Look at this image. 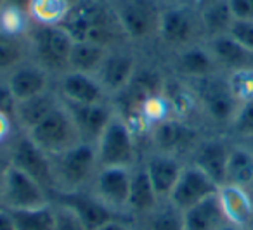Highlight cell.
<instances>
[{
  "instance_id": "5bb4252c",
  "label": "cell",
  "mask_w": 253,
  "mask_h": 230,
  "mask_svg": "<svg viewBox=\"0 0 253 230\" xmlns=\"http://www.w3.org/2000/svg\"><path fill=\"white\" fill-rule=\"evenodd\" d=\"M139 70V61L130 50L118 47V49L108 50L104 61L101 63L99 70L94 77L104 88L109 99L118 95L122 90H125L126 85L130 83L135 71Z\"/></svg>"
},
{
  "instance_id": "f907efd6",
  "label": "cell",
  "mask_w": 253,
  "mask_h": 230,
  "mask_svg": "<svg viewBox=\"0 0 253 230\" xmlns=\"http://www.w3.org/2000/svg\"><path fill=\"white\" fill-rule=\"evenodd\" d=\"M0 208H4L2 204V173H0Z\"/></svg>"
},
{
  "instance_id": "f35d334b",
  "label": "cell",
  "mask_w": 253,
  "mask_h": 230,
  "mask_svg": "<svg viewBox=\"0 0 253 230\" xmlns=\"http://www.w3.org/2000/svg\"><path fill=\"white\" fill-rule=\"evenodd\" d=\"M16 106H18V99L14 97L12 90L9 88L5 78L0 77V113L7 116L12 123H14Z\"/></svg>"
},
{
  "instance_id": "b9f144b4",
  "label": "cell",
  "mask_w": 253,
  "mask_h": 230,
  "mask_svg": "<svg viewBox=\"0 0 253 230\" xmlns=\"http://www.w3.org/2000/svg\"><path fill=\"white\" fill-rule=\"evenodd\" d=\"M95 230H134V220L132 218H116L104 225L97 227Z\"/></svg>"
},
{
  "instance_id": "9a60e30c",
  "label": "cell",
  "mask_w": 253,
  "mask_h": 230,
  "mask_svg": "<svg viewBox=\"0 0 253 230\" xmlns=\"http://www.w3.org/2000/svg\"><path fill=\"white\" fill-rule=\"evenodd\" d=\"M217 192L218 185L207 173H203L200 168H196L194 164L186 161V164H184L182 171L179 175V180H177L175 187L170 192L167 202L182 213L187 208L194 206L196 202L203 201V199L210 197V195L217 194Z\"/></svg>"
},
{
  "instance_id": "f5cc1de1",
  "label": "cell",
  "mask_w": 253,
  "mask_h": 230,
  "mask_svg": "<svg viewBox=\"0 0 253 230\" xmlns=\"http://www.w3.org/2000/svg\"><path fill=\"white\" fill-rule=\"evenodd\" d=\"M73 2H75V0H73Z\"/></svg>"
},
{
  "instance_id": "816d5d0a",
  "label": "cell",
  "mask_w": 253,
  "mask_h": 230,
  "mask_svg": "<svg viewBox=\"0 0 253 230\" xmlns=\"http://www.w3.org/2000/svg\"><path fill=\"white\" fill-rule=\"evenodd\" d=\"M245 230H253V223H252V225L248 227V229H245Z\"/></svg>"
},
{
  "instance_id": "d590c367",
  "label": "cell",
  "mask_w": 253,
  "mask_h": 230,
  "mask_svg": "<svg viewBox=\"0 0 253 230\" xmlns=\"http://www.w3.org/2000/svg\"><path fill=\"white\" fill-rule=\"evenodd\" d=\"M227 81L231 87L232 94H234L236 101L239 102V106L243 102H248L253 99V68L252 70H239L227 73Z\"/></svg>"
},
{
  "instance_id": "4dcf8cb0",
  "label": "cell",
  "mask_w": 253,
  "mask_h": 230,
  "mask_svg": "<svg viewBox=\"0 0 253 230\" xmlns=\"http://www.w3.org/2000/svg\"><path fill=\"white\" fill-rule=\"evenodd\" d=\"M30 59L28 38L0 33V77Z\"/></svg>"
},
{
  "instance_id": "ee69618b",
  "label": "cell",
  "mask_w": 253,
  "mask_h": 230,
  "mask_svg": "<svg viewBox=\"0 0 253 230\" xmlns=\"http://www.w3.org/2000/svg\"><path fill=\"white\" fill-rule=\"evenodd\" d=\"M0 4L11 5V7L21 9V11H26V12H28L30 4H32V0H0Z\"/></svg>"
},
{
  "instance_id": "52a82bcc",
  "label": "cell",
  "mask_w": 253,
  "mask_h": 230,
  "mask_svg": "<svg viewBox=\"0 0 253 230\" xmlns=\"http://www.w3.org/2000/svg\"><path fill=\"white\" fill-rule=\"evenodd\" d=\"M156 40L172 52L186 49L194 43L205 42L198 7L194 5H163Z\"/></svg>"
},
{
  "instance_id": "9c48e42d",
  "label": "cell",
  "mask_w": 253,
  "mask_h": 230,
  "mask_svg": "<svg viewBox=\"0 0 253 230\" xmlns=\"http://www.w3.org/2000/svg\"><path fill=\"white\" fill-rule=\"evenodd\" d=\"M26 135L49 156L61 154L70 149V147L77 146L78 142H82L80 133H78L77 126H75L73 119H71L63 101L35 128L26 132Z\"/></svg>"
},
{
  "instance_id": "c3c4849f",
  "label": "cell",
  "mask_w": 253,
  "mask_h": 230,
  "mask_svg": "<svg viewBox=\"0 0 253 230\" xmlns=\"http://www.w3.org/2000/svg\"><path fill=\"white\" fill-rule=\"evenodd\" d=\"M217 230H243V229H239V227L232 225V223H225V225H222L220 229H217Z\"/></svg>"
},
{
  "instance_id": "d6a6232c",
  "label": "cell",
  "mask_w": 253,
  "mask_h": 230,
  "mask_svg": "<svg viewBox=\"0 0 253 230\" xmlns=\"http://www.w3.org/2000/svg\"><path fill=\"white\" fill-rule=\"evenodd\" d=\"M139 222L142 223V230H184L182 213L167 201Z\"/></svg>"
},
{
  "instance_id": "83f0119b",
  "label": "cell",
  "mask_w": 253,
  "mask_h": 230,
  "mask_svg": "<svg viewBox=\"0 0 253 230\" xmlns=\"http://www.w3.org/2000/svg\"><path fill=\"white\" fill-rule=\"evenodd\" d=\"M198 11H200V21L205 40L213 38V37L227 35L232 23H234V16H232L227 0L213 2L210 5L200 7Z\"/></svg>"
},
{
  "instance_id": "60d3db41",
  "label": "cell",
  "mask_w": 253,
  "mask_h": 230,
  "mask_svg": "<svg viewBox=\"0 0 253 230\" xmlns=\"http://www.w3.org/2000/svg\"><path fill=\"white\" fill-rule=\"evenodd\" d=\"M16 132H18V128H16L14 123H12L5 115L0 113V147L7 146L9 140L16 135Z\"/></svg>"
},
{
  "instance_id": "5b68a950",
  "label": "cell",
  "mask_w": 253,
  "mask_h": 230,
  "mask_svg": "<svg viewBox=\"0 0 253 230\" xmlns=\"http://www.w3.org/2000/svg\"><path fill=\"white\" fill-rule=\"evenodd\" d=\"M189 85L194 90L203 118L211 125L227 130L239 109V102L229 87L227 77L224 73H215L203 80L191 81Z\"/></svg>"
},
{
  "instance_id": "bcb514c9",
  "label": "cell",
  "mask_w": 253,
  "mask_h": 230,
  "mask_svg": "<svg viewBox=\"0 0 253 230\" xmlns=\"http://www.w3.org/2000/svg\"><path fill=\"white\" fill-rule=\"evenodd\" d=\"M162 5H194L196 7V0H160Z\"/></svg>"
},
{
  "instance_id": "e575fe53",
  "label": "cell",
  "mask_w": 253,
  "mask_h": 230,
  "mask_svg": "<svg viewBox=\"0 0 253 230\" xmlns=\"http://www.w3.org/2000/svg\"><path fill=\"white\" fill-rule=\"evenodd\" d=\"M227 135L234 140L253 139V99L239 106L234 119L227 128Z\"/></svg>"
},
{
  "instance_id": "603a6c76",
  "label": "cell",
  "mask_w": 253,
  "mask_h": 230,
  "mask_svg": "<svg viewBox=\"0 0 253 230\" xmlns=\"http://www.w3.org/2000/svg\"><path fill=\"white\" fill-rule=\"evenodd\" d=\"M162 202L163 201L158 197V194H156L148 173H146L144 164H142V161H139V163L132 168L126 211H128V215H130L132 218L141 220V218H144L146 215L155 211Z\"/></svg>"
},
{
  "instance_id": "1f68e13d",
  "label": "cell",
  "mask_w": 253,
  "mask_h": 230,
  "mask_svg": "<svg viewBox=\"0 0 253 230\" xmlns=\"http://www.w3.org/2000/svg\"><path fill=\"white\" fill-rule=\"evenodd\" d=\"M16 230H54L52 202L32 209H9Z\"/></svg>"
},
{
  "instance_id": "ba28073f",
  "label": "cell",
  "mask_w": 253,
  "mask_h": 230,
  "mask_svg": "<svg viewBox=\"0 0 253 230\" xmlns=\"http://www.w3.org/2000/svg\"><path fill=\"white\" fill-rule=\"evenodd\" d=\"M146 135H148L151 151L172 154V156L187 161L203 133L193 121H186L180 118H167L153 125Z\"/></svg>"
},
{
  "instance_id": "e0dca14e",
  "label": "cell",
  "mask_w": 253,
  "mask_h": 230,
  "mask_svg": "<svg viewBox=\"0 0 253 230\" xmlns=\"http://www.w3.org/2000/svg\"><path fill=\"white\" fill-rule=\"evenodd\" d=\"M57 95L63 102H73V104H95V102H108L111 99L101 87L94 75L78 73V71L68 70L61 77L54 80Z\"/></svg>"
},
{
  "instance_id": "f546056e",
  "label": "cell",
  "mask_w": 253,
  "mask_h": 230,
  "mask_svg": "<svg viewBox=\"0 0 253 230\" xmlns=\"http://www.w3.org/2000/svg\"><path fill=\"white\" fill-rule=\"evenodd\" d=\"M106 54H108V49H104V47L90 42L75 40L70 52V70L78 71V73L95 75V71L104 61Z\"/></svg>"
},
{
  "instance_id": "cb8c5ba5",
  "label": "cell",
  "mask_w": 253,
  "mask_h": 230,
  "mask_svg": "<svg viewBox=\"0 0 253 230\" xmlns=\"http://www.w3.org/2000/svg\"><path fill=\"white\" fill-rule=\"evenodd\" d=\"M218 201L229 223L248 229L253 223V191L238 185L224 184L218 187Z\"/></svg>"
},
{
  "instance_id": "8992f818",
  "label": "cell",
  "mask_w": 253,
  "mask_h": 230,
  "mask_svg": "<svg viewBox=\"0 0 253 230\" xmlns=\"http://www.w3.org/2000/svg\"><path fill=\"white\" fill-rule=\"evenodd\" d=\"M126 40L144 43L158 38L163 5L160 0H109Z\"/></svg>"
},
{
  "instance_id": "d4e9b609",
  "label": "cell",
  "mask_w": 253,
  "mask_h": 230,
  "mask_svg": "<svg viewBox=\"0 0 253 230\" xmlns=\"http://www.w3.org/2000/svg\"><path fill=\"white\" fill-rule=\"evenodd\" d=\"M59 104L61 97L54 88L43 92V94L33 95L30 99H25V101H18L14 115V125L18 128V132L26 133L32 128H35Z\"/></svg>"
},
{
  "instance_id": "836d02e7",
  "label": "cell",
  "mask_w": 253,
  "mask_h": 230,
  "mask_svg": "<svg viewBox=\"0 0 253 230\" xmlns=\"http://www.w3.org/2000/svg\"><path fill=\"white\" fill-rule=\"evenodd\" d=\"M32 26L33 21L26 11L0 4V33L28 38V33L32 30Z\"/></svg>"
},
{
  "instance_id": "7bdbcfd3",
  "label": "cell",
  "mask_w": 253,
  "mask_h": 230,
  "mask_svg": "<svg viewBox=\"0 0 253 230\" xmlns=\"http://www.w3.org/2000/svg\"><path fill=\"white\" fill-rule=\"evenodd\" d=\"M0 230H16L11 213L5 208H0Z\"/></svg>"
},
{
  "instance_id": "7402d4cb",
  "label": "cell",
  "mask_w": 253,
  "mask_h": 230,
  "mask_svg": "<svg viewBox=\"0 0 253 230\" xmlns=\"http://www.w3.org/2000/svg\"><path fill=\"white\" fill-rule=\"evenodd\" d=\"M208 50L213 56L220 73L227 75L239 70H252L253 52L238 43L231 35H220L205 40Z\"/></svg>"
},
{
  "instance_id": "44dd1931",
  "label": "cell",
  "mask_w": 253,
  "mask_h": 230,
  "mask_svg": "<svg viewBox=\"0 0 253 230\" xmlns=\"http://www.w3.org/2000/svg\"><path fill=\"white\" fill-rule=\"evenodd\" d=\"M4 78L18 101H25V99L43 94V92L52 88L50 87L52 75L47 70H43L40 64H37L33 59H28L19 66H16Z\"/></svg>"
},
{
  "instance_id": "8fae6325",
  "label": "cell",
  "mask_w": 253,
  "mask_h": 230,
  "mask_svg": "<svg viewBox=\"0 0 253 230\" xmlns=\"http://www.w3.org/2000/svg\"><path fill=\"white\" fill-rule=\"evenodd\" d=\"M52 202L50 194L19 168L9 166L2 171V204L5 209H32Z\"/></svg>"
},
{
  "instance_id": "484cf974",
  "label": "cell",
  "mask_w": 253,
  "mask_h": 230,
  "mask_svg": "<svg viewBox=\"0 0 253 230\" xmlns=\"http://www.w3.org/2000/svg\"><path fill=\"white\" fill-rule=\"evenodd\" d=\"M182 223L184 230H217L229 222L224 215L218 195L213 194L182 211Z\"/></svg>"
},
{
  "instance_id": "681fc988",
  "label": "cell",
  "mask_w": 253,
  "mask_h": 230,
  "mask_svg": "<svg viewBox=\"0 0 253 230\" xmlns=\"http://www.w3.org/2000/svg\"><path fill=\"white\" fill-rule=\"evenodd\" d=\"M239 142H243V144H246V146L252 149V153H253V139H246V140H239Z\"/></svg>"
},
{
  "instance_id": "8d00e7d4",
  "label": "cell",
  "mask_w": 253,
  "mask_h": 230,
  "mask_svg": "<svg viewBox=\"0 0 253 230\" xmlns=\"http://www.w3.org/2000/svg\"><path fill=\"white\" fill-rule=\"evenodd\" d=\"M54 230H87L80 218L77 216V213L71 211L70 208L54 202Z\"/></svg>"
},
{
  "instance_id": "30bf717a",
  "label": "cell",
  "mask_w": 253,
  "mask_h": 230,
  "mask_svg": "<svg viewBox=\"0 0 253 230\" xmlns=\"http://www.w3.org/2000/svg\"><path fill=\"white\" fill-rule=\"evenodd\" d=\"M7 154L9 163L12 166L35 178L50 195L54 194L56 184H54L52 157L43 153L26 133L16 132V135L7 144Z\"/></svg>"
},
{
  "instance_id": "3957f363",
  "label": "cell",
  "mask_w": 253,
  "mask_h": 230,
  "mask_svg": "<svg viewBox=\"0 0 253 230\" xmlns=\"http://www.w3.org/2000/svg\"><path fill=\"white\" fill-rule=\"evenodd\" d=\"M73 42V37L64 26L33 25L28 33L30 59L49 71L56 80L70 70V52Z\"/></svg>"
},
{
  "instance_id": "f6af8a7d",
  "label": "cell",
  "mask_w": 253,
  "mask_h": 230,
  "mask_svg": "<svg viewBox=\"0 0 253 230\" xmlns=\"http://www.w3.org/2000/svg\"><path fill=\"white\" fill-rule=\"evenodd\" d=\"M9 166V154H7V146L0 147V173Z\"/></svg>"
},
{
  "instance_id": "d6986e66",
  "label": "cell",
  "mask_w": 253,
  "mask_h": 230,
  "mask_svg": "<svg viewBox=\"0 0 253 230\" xmlns=\"http://www.w3.org/2000/svg\"><path fill=\"white\" fill-rule=\"evenodd\" d=\"M80 133L82 142L94 144L104 132L108 123L115 115L111 101L95 102V104H73V102H63Z\"/></svg>"
},
{
  "instance_id": "6da1fadb",
  "label": "cell",
  "mask_w": 253,
  "mask_h": 230,
  "mask_svg": "<svg viewBox=\"0 0 253 230\" xmlns=\"http://www.w3.org/2000/svg\"><path fill=\"white\" fill-rule=\"evenodd\" d=\"M63 26L73 40L90 42L108 50L128 43L109 0H75Z\"/></svg>"
},
{
  "instance_id": "277c9868",
  "label": "cell",
  "mask_w": 253,
  "mask_h": 230,
  "mask_svg": "<svg viewBox=\"0 0 253 230\" xmlns=\"http://www.w3.org/2000/svg\"><path fill=\"white\" fill-rule=\"evenodd\" d=\"M95 154L99 166L134 168L141 161L135 132L116 111L95 142Z\"/></svg>"
},
{
  "instance_id": "ab89813d",
  "label": "cell",
  "mask_w": 253,
  "mask_h": 230,
  "mask_svg": "<svg viewBox=\"0 0 253 230\" xmlns=\"http://www.w3.org/2000/svg\"><path fill=\"white\" fill-rule=\"evenodd\" d=\"M234 19H253V0H227Z\"/></svg>"
},
{
  "instance_id": "4fadbf2b",
  "label": "cell",
  "mask_w": 253,
  "mask_h": 230,
  "mask_svg": "<svg viewBox=\"0 0 253 230\" xmlns=\"http://www.w3.org/2000/svg\"><path fill=\"white\" fill-rule=\"evenodd\" d=\"M232 142H234V139H231L227 133L203 135L193 149V153L189 154L187 163L200 168L220 187L225 182V168H227Z\"/></svg>"
},
{
  "instance_id": "7a4b0ae2",
  "label": "cell",
  "mask_w": 253,
  "mask_h": 230,
  "mask_svg": "<svg viewBox=\"0 0 253 230\" xmlns=\"http://www.w3.org/2000/svg\"><path fill=\"white\" fill-rule=\"evenodd\" d=\"M50 157H52L54 184H56L54 194L85 191L90 187L99 170L94 144L78 142L77 146L70 147L64 153Z\"/></svg>"
},
{
  "instance_id": "2e32d148",
  "label": "cell",
  "mask_w": 253,
  "mask_h": 230,
  "mask_svg": "<svg viewBox=\"0 0 253 230\" xmlns=\"http://www.w3.org/2000/svg\"><path fill=\"white\" fill-rule=\"evenodd\" d=\"M50 199L77 213V216L84 222L87 230H95L97 227L116 218H128V216H123L120 213L113 211L111 208H108L88 189L77 192H56V194H52Z\"/></svg>"
},
{
  "instance_id": "4316f807",
  "label": "cell",
  "mask_w": 253,
  "mask_h": 230,
  "mask_svg": "<svg viewBox=\"0 0 253 230\" xmlns=\"http://www.w3.org/2000/svg\"><path fill=\"white\" fill-rule=\"evenodd\" d=\"M229 185H238L253 191V153L246 144L234 140L229 153L225 182Z\"/></svg>"
},
{
  "instance_id": "7dc6e473",
  "label": "cell",
  "mask_w": 253,
  "mask_h": 230,
  "mask_svg": "<svg viewBox=\"0 0 253 230\" xmlns=\"http://www.w3.org/2000/svg\"><path fill=\"white\" fill-rule=\"evenodd\" d=\"M213 2H220V0H196V7H205V5H210Z\"/></svg>"
},
{
  "instance_id": "f1b7e54d",
  "label": "cell",
  "mask_w": 253,
  "mask_h": 230,
  "mask_svg": "<svg viewBox=\"0 0 253 230\" xmlns=\"http://www.w3.org/2000/svg\"><path fill=\"white\" fill-rule=\"evenodd\" d=\"M73 0H32L28 14L33 25L63 26L71 11Z\"/></svg>"
},
{
  "instance_id": "ac0fdd59",
  "label": "cell",
  "mask_w": 253,
  "mask_h": 230,
  "mask_svg": "<svg viewBox=\"0 0 253 230\" xmlns=\"http://www.w3.org/2000/svg\"><path fill=\"white\" fill-rule=\"evenodd\" d=\"M172 71L179 80L187 83L208 78L215 73H220L213 56L208 50L207 43L200 42L173 52Z\"/></svg>"
},
{
  "instance_id": "74e56055",
  "label": "cell",
  "mask_w": 253,
  "mask_h": 230,
  "mask_svg": "<svg viewBox=\"0 0 253 230\" xmlns=\"http://www.w3.org/2000/svg\"><path fill=\"white\" fill-rule=\"evenodd\" d=\"M227 35H231L236 42L253 52V19H234Z\"/></svg>"
},
{
  "instance_id": "ffe728a7",
  "label": "cell",
  "mask_w": 253,
  "mask_h": 230,
  "mask_svg": "<svg viewBox=\"0 0 253 230\" xmlns=\"http://www.w3.org/2000/svg\"><path fill=\"white\" fill-rule=\"evenodd\" d=\"M141 161L144 164L146 173H148L158 197L165 202L172 189L175 187L186 161L177 156H172V154L158 153V151H149L148 156Z\"/></svg>"
},
{
  "instance_id": "7c38bea8",
  "label": "cell",
  "mask_w": 253,
  "mask_h": 230,
  "mask_svg": "<svg viewBox=\"0 0 253 230\" xmlns=\"http://www.w3.org/2000/svg\"><path fill=\"white\" fill-rule=\"evenodd\" d=\"M132 168L123 166H99L88 191L101 202H104L113 211L123 216H128V191H130Z\"/></svg>"
}]
</instances>
